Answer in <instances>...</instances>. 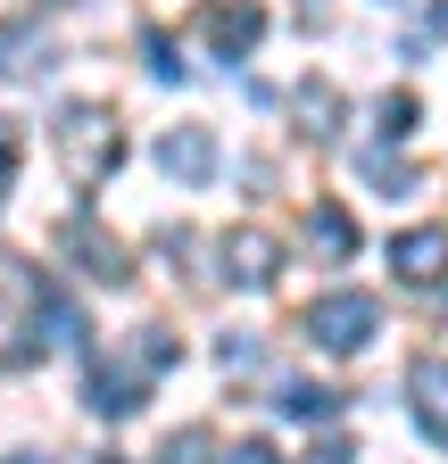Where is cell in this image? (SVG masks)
<instances>
[{"label": "cell", "mask_w": 448, "mask_h": 464, "mask_svg": "<svg viewBox=\"0 0 448 464\" xmlns=\"http://www.w3.org/2000/svg\"><path fill=\"white\" fill-rule=\"evenodd\" d=\"M59 166H67V183H75V191H100L108 174L125 166V125H117V108L75 100V108L59 116Z\"/></svg>", "instance_id": "6da1fadb"}, {"label": "cell", "mask_w": 448, "mask_h": 464, "mask_svg": "<svg viewBox=\"0 0 448 464\" xmlns=\"http://www.w3.org/2000/svg\"><path fill=\"white\" fill-rule=\"evenodd\" d=\"M374 332H382L374 290H324V299L307 307V340L324 348V357H357V348H374Z\"/></svg>", "instance_id": "7a4b0ae2"}, {"label": "cell", "mask_w": 448, "mask_h": 464, "mask_svg": "<svg viewBox=\"0 0 448 464\" xmlns=\"http://www.w3.org/2000/svg\"><path fill=\"white\" fill-rule=\"evenodd\" d=\"M59 257H75L92 282H108V290H125L133 282V257H125V241L117 232H100V216L92 208H75L67 224H59Z\"/></svg>", "instance_id": "3957f363"}, {"label": "cell", "mask_w": 448, "mask_h": 464, "mask_svg": "<svg viewBox=\"0 0 448 464\" xmlns=\"http://www.w3.org/2000/svg\"><path fill=\"white\" fill-rule=\"evenodd\" d=\"M216 282H233V290H274L283 282V249H274V232H258V224H233L216 241Z\"/></svg>", "instance_id": "277c9868"}, {"label": "cell", "mask_w": 448, "mask_h": 464, "mask_svg": "<svg viewBox=\"0 0 448 464\" xmlns=\"http://www.w3.org/2000/svg\"><path fill=\"white\" fill-rule=\"evenodd\" d=\"M200 42H208V58H233L241 67V58L266 42V9L258 0H208L200 9Z\"/></svg>", "instance_id": "5b68a950"}, {"label": "cell", "mask_w": 448, "mask_h": 464, "mask_svg": "<svg viewBox=\"0 0 448 464\" xmlns=\"http://www.w3.org/2000/svg\"><path fill=\"white\" fill-rule=\"evenodd\" d=\"M390 274L407 290H448V232L440 224H407L399 241H390Z\"/></svg>", "instance_id": "8992f818"}, {"label": "cell", "mask_w": 448, "mask_h": 464, "mask_svg": "<svg viewBox=\"0 0 448 464\" xmlns=\"http://www.w3.org/2000/svg\"><path fill=\"white\" fill-rule=\"evenodd\" d=\"M158 166H166V183L200 191L208 174H216V133H208V125H166V133H158Z\"/></svg>", "instance_id": "52a82bcc"}, {"label": "cell", "mask_w": 448, "mask_h": 464, "mask_svg": "<svg viewBox=\"0 0 448 464\" xmlns=\"http://www.w3.org/2000/svg\"><path fill=\"white\" fill-rule=\"evenodd\" d=\"M407 406H415V431H424L432 448H448V365H440V357H415Z\"/></svg>", "instance_id": "ba28073f"}, {"label": "cell", "mask_w": 448, "mask_h": 464, "mask_svg": "<svg viewBox=\"0 0 448 464\" xmlns=\"http://www.w3.org/2000/svg\"><path fill=\"white\" fill-rule=\"evenodd\" d=\"M50 58H59V50H50V34H42L34 17H9V25H0V83H25V75H42Z\"/></svg>", "instance_id": "9c48e42d"}, {"label": "cell", "mask_w": 448, "mask_h": 464, "mask_svg": "<svg viewBox=\"0 0 448 464\" xmlns=\"http://www.w3.org/2000/svg\"><path fill=\"white\" fill-rule=\"evenodd\" d=\"M307 249H316L324 266H349V257H357V216H349L341 199H316V208H307Z\"/></svg>", "instance_id": "30bf717a"}, {"label": "cell", "mask_w": 448, "mask_h": 464, "mask_svg": "<svg viewBox=\"0 0 448 464\" xmlns=\"http://www.w3.org/2000/svg\"><path fill=\"white\" fill-rule=\"evenodd\" d=\"M141 373H125V365H100L92 373V390H83V406H92V415H108V423H125V415H141Z\"/></svg>", "instance_id": "8fae6325"}, {"label": "cell", "mask_w": 448, "mask_h": 464, "mask_svg": "<svg viewBox=\"0 0 448 464\" xmlns=\"http://www.w3.org/2000/svg\"><path fill=\"white\" fill-rule=\"evenodd\" d=\"M274 406H283V415L291 423H332V415H341V390H332V382H283V390H274Z\"/></svg>", "instance_id": "7c38bea8"}, {"label": "cell", "mask_w": 448, "mask_h": 464, "mask_svg": "<svg viewBox=\"0 0 448 464\" xmlns=\"http://www.w3.org/2000/svg\"><path fill=\"white\" fill-rule=\"evenodd\" d=\"M299 116H307V133H316V141H332V133H341V92H332L324 75L299 83Z\"/></svg>", "instance_id": "4fadbf2b"}, {"label": "cell", "mask_w": 448, "mask_h": 464, "mask_svg": "<svg viewBox=\"0 0 448 464\" xmlns=\"http://www.w3.org/2000/svg\"><path fill=\"white\" fill-rule=\"evenodd\" d=\"M357 174H365L382 199H407V191H415V166H399L390 150H365V158H357Z\"/></svg>", "instance_id": "5bb4252c"}, {"label": "cell", "mask_w": 448, "mask_h": 464, "mask_svg": "<svg viewBox=\"0 0 448 464\" xmlns=\"http://www.w3.org/2000/svg\"><path fill=\"white\" fill-rule=\"evenodd\" d=\"M34 324L50 332V348H83V315L67 299H34Z\"/></svg>", "instance_id": "9a60e30c"}, {"label": "cell", "mask_w": 448, "mask_h": 464, "mask_svg": "<svg viewBox=\"0 0 448 464\" xmlns=\"http://www.w3.org/2000/svg\"><path fill=\"white\" fill-rule=\"evenodd\" d=\"M158 464H216V440H208V431L191 423V431H175V440L158 448Z\"/></svg>", "instance_id": "2e32d148"}, {"label": "cell", "mask_w": 448, "mask_h": 464, "mask_svg": "<svg viewBox=\"0 0 448 464\" xmlns=\"http://www.w3.org/2000/svg\"><path fill=\"white\" fill-rule=\"evenodd\" d=\"M415 133V92H390L382 100V141H407Z\"/></svg>", "instance_id": "e0dca14e"}, {"label": "cell", "mask_w": 448, "mask_h": 464, "mask_svg": "<svg viewBox=\"0 0 448 464\" xmlns=\"http://www.w3.org/2000/svg\"><path fill=\"white\" fill-rule=\"evenodd\" d=\"M133 357H141L150 373H158V365H175V332H141V340H133Z\"/></svg>", "instance_id": "ac0fdd59"}, {"label": "cell", "mask_w": 448, "mask_h": 464, "mask_svg": "<svg viewBox=\"0 0 448 464\" xmlns=\"http://www.w3.org/2000/svg\"><path fill=\"white\" fill-rule=\"evenodd\" d=\"M150 75H166V83H183V58L166 50V34H150Z\"/></svg>", "instance_id": "d6986e66"}, {"label": "cell", "mask_w": 448, "mask_h": 464, "mask_svg": "<svg viewBox=\"0 0 448 464\" xmlns=\"http://www.w3.org/2000/svg\"><path fill=\"white\" fill-rule=\"evenodd\" d=\"M216 464H283V456H274V448H266V440H241V448H224V456H216Z\"/></svg>", "instance_id": "ffe728a7"}, {"label": "cell", "mask_w": 448, "mask_h": 464, "mask_svg": "<svg viewBox=\"0 0 448 464\" xmlns=\"http://www.w3.org/2000/svg\"><path fill=\"white\" fill-rule=\"evenodd\" d=\"M9 166H17V125L0 116V191H9Z\"/></svg>", "instance_id": "44dd1931"}, {"label": "cell", "mask_w": 448, "mask_h": 464, "mask_svg": "<svg viewBox=\"0 0 448 464\" xmlns=\"http://www.w3.org/2000/svg\"><path fill=\"white\" fill-rule=\"evenodd\" d=\"M349 456H357V448H349V440H324V448H316V456H307V464H349Z\"/></svg>", "instance_id": "7402d4cb"}, {"label": "cell", "mask_w": 448, "mask_h": 464, "mask_svg": "<svg viewBox=\"0 0 448 464\" xmlns=\"http://www.w3.org/2000/svg\"><path fill=\"white\" fill-rule=\"evenodd\" d=\"M432 34H448V0H440V9H432Z\"/></svg>", "instance_id": "603a6c76"}, {"label": "cell", "mask_w": 448, "mask_h": 464, "mask_svg": "<svg viewBox=\"0 0 448 464\" xmlns=\"http://www.w3.org/2000/svg\"><path fill=\"white\" fill-rule=\"evenodd\" d=\"M9 464H42V456H9Z\"/></svg>", "instance_id": "cb8c5ba5"}]
</instances>
